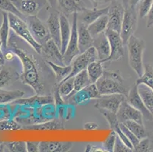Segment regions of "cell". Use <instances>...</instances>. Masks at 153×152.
<instances>
[{"label": "cell", "mask_w": 153, "mask_h": 152, "mask_svg": "<svg viewBox=\"0 0 153 152\" xmlns=\"http://www.w3.org/2000/svg\"><path fill=\"white\" fill-rule=\"evenodd\" d=\"M8 46V50H12L22 62V72L20 74V79L22 83L31 87L36 94H44L45 87L38 63L34 55L19 47L17 43L13 40L12 37L9 39Z\"/></svg>", "instance_id": "6da1fadb"}, {"label": "cell", "mask_w": 153, "mask_h": 152, "mask_svg": "<svg viewBox=\"0 0 153 152\" xmlns=\"http://www.w3.org/2000/svg\"><path fill=\"white\" fill-rule=\"evenodd\" d=\"M101 95L121 94L127 95L128 91L123 84V79L118 72H105L95 83Z\"/></svg>", "instance_id": "7a4b0ae2"}, {"label": "cell", "mask_w": 153, "mask_h": 152, "mask_svg": "<svg viewBox=\"0 0 153 152\" xmlns=\"http://www.w3.org/2000/svg\"><path fill=\"white\" fill-rule=\"evenodd\" d=\"M128 62L131 69L139 77H141L144 72L143 62V52L146 49V43L143 39L132 35L128 40Z\"/></svg>", "instance_id": "3957f363"}, {"label": "cell", "mask_w": 153, "mask_h": 152, "mask_svg": "<svg viewBox=\"0 0 153 152\" xmlns=\"http://www.w3.org/2000/svg\"><path fill=\"white\" fill-rule=\"evenodd\" d=\"M9 19L10 27L15 33V35L20 37L37 53L41 55L43 50L42 45L39 44L37 41H36L34 37L32 36L31 32L25 20L12 13H9Z\"/></svg>", "instance_id": "277c9868"}, {"label": "cell", "mask_w": 153, "mask_h": 152, "mask_svg": "<svg viewBox=\"0 0 153 152\" xmlns=\"http://www.w3.org/2000/svg\"><path fill=\"white\" fill-rule=\"evenodd\" d=\"M72 23V30L69 44L66 52L63 53V62L65 65H70L72 60L81 53L79 47V37H78V13L73 14Z\"/></svg>", "instance_id": "5b68a950"}, {"label": "cell", "mask_w": 153, "mask_h": 152, "mask_svg": "<svg viewBox=\"0 0 153 152\" xmlns=\"http://www.w3.org/2000/svg\"><path fill=\"white\" fill-rule=\"evenodd\" d=\"M136 8V7L129 6L125 8L121 30L120 32L124 45H126L130 37L132 35H134L135 31L136 30L138 18Z\"/></svg>", "instance_id": "8992f818"}, {"label": "cell", "mask_w": 153, "mask_h": 152, "mask_svg": "<svg viewBox=\"0 0 153 152\" xmlns=\"http://www.w3.org/2000/svg\"><path fill=\"white\" fill-rule=\"evenodd\" d=\"M95 60H98V54H97V51L94 49V47H91L88 49L87 50H85V52L82 53L79 56H77L72 60V63H71L72 71L66 79H69V78H73L79 72L87 69L88 65Z\"/></svg>", "instance_id": "52a82bcc"}, {"label": "cell", "mask_w": 153, "mask_h": 152, "mask_svg": "<svg viewBox=\"0 0 153 152\" xmlns=\"http://www.w3.org/2000/svg\"><path fill=\"white\" fill-rule=\"evenodd\" d=\"M25 22L28 26L32 36L40 44L43 46L47 40L51 39L47 26L37 18V15L25 17Z\"/></svg>", "instance_id": "ba28073f"}, {"label": "cell", "mask_w": 153, "mask_h": 152, "mask_svg": "<svg viewBox=\"0 0 153 152\" xmlns=\"http://www.w3.org/2000/svg\"><path fill=\"white\" fill-rule=\"evenodd\" d=\"M105 33L110 42L111 54L109 57L104 61V62L119 60L120 59H121L124 56V44L120 34L118 32L110 29H106Z\"/></svg>", "instance_id": "9c48e42d"}, {"label": "cell", "mask_w": 153, "mask_h": 152, "mask_svg": "<svg viewBox=\"0 0 153 152\" xmlns=\"http://www.w3.org/2000/svg\"><path fill=\"white\" fill-rule=\"evenodd\" d=\"M11 2L25 17L37 15L48 4L47 0H11Z\"/></svg>", "instance_id": "30bf717a"}, {"label": "cell", "mask_w": 153, "mask_h": 152, "mask_svg": "<svg viewBox=\"0 0 153 152\" xmlns=\"http://www.w3.org/2000/svg\"><path fill=\"white\" fill-rule=\"evenodd\" d=\"M124 12L125 8L123 3L118 1H111V5H110L108 13V24L107 29L120 33L121 30Z\"/></svg>", "instance_id": "8fae6325"}, {"label": "cell", "mask_w": 153, "mask_h": 152, "mask_svg": "<svg viewBox=\"0 0 153 152\" xmlns=\"http://www.w3.org/2000/svg\"><path fill=\"white\" fill-rule=\"evenodd\" d=\"M125 100H126V96L124 94H105V95H101L99 98L96 99L94 107L98 110L104 109L117 113L121 104Z\"/></svg>", "instance_id": "7c38bea8"}, {"label": "cell", "mask_w": 153, "mask_h": 152, "mask_svg": "<svg viewBox=\"0 0 153 152\" xmlns=\"http://www.w3.org/2000/svg\"><path fill=\"white\" fill-rule=\"evenodd\" d=\"M101 96L95 83H91L87 87L75 92L69 97V100H72V102L76 105H82L88 103L91 100L99 98Z\"/></svg>", "instance_id": "4fadbf2b"}, {"label": "cell", "mask_w": 153, "mask_h": 152, "mask_svg": "<svg viewBox=\"0 0 153 152\" xmlns=\"http://www.w3.org/2000/svg\"><path fill=\"white\" fill-rule=\"evenodd\" d=\"M117 116L120 122H123L126 120H133L143 124V114L140 111L130 105L126 100H125L120 107L117 112Z\"/></svg>", "instance_id": "5bb4252c"}, {"label": "cell", "mask_w": 153, "mask_h": 152, "mask_svg": "<svg viewBox=\"0 0 153 152\" xmlns=\"http://www.w3.org/2000/svg\"><path fill=\"white\" fill-rule=\"evenodd\" d=\"M126 100L130 105L141 112L145 119H146L147 120H152L153 119V115L146 107L139 94L138 86L136 85V84L128 91V94L126 95Z\"/></svg>", "instance_id": "9a60e30c"}, {"label": "cell", "mask_w": 153, "mask_h": 152, "mask_svg": "<svg viewBox=\"0 0 153 152\" xmlns=\"http://www.w3.org/2000/svg\"><path fill=\"white\" fill-rule=\"evenodd\" d=\"M59 12L56 9L51 8L48 19L47 20V26L49 30L51 37L56 45L61 49V35H60V20Z\"/></svg>", "instance_id": "2e32d148"}, {"label": "cell", "mask_w": 153, "mask_h": 152, "mask_svg": "<svg viewBox=\"0 0 153 152\" xmlns=\"http://www.w3.org/2000/svg\"><path fill=\"white\" fill-rule=\"evenodd\" d=\"M92 47H94L97 51L98 60L103 63L104 61L108 59L111 54L110 42L105 33V31L93 37Z\"/></svg>", "instance_id": "e0dca14e"}, {"label": "cell", "mask_w": 153, "mask_h": 152, "mask_svg": "<svg viewBox=\"0 0 153 152\" xmlns=\"http://www.w3.org/2000/svg\"><path fill=\"white\" fill-rule=\"evenodd\" d=\"M42 54L46 58V60H49L56 64L61 65H65L63 62V55L61 50L55 42L52 40H47L45 44L42 46Z\"/></svg>", "instance_id": "ac0fdd59"}, {"label": "cell", "mask_w": 153, "mask_h": 152, "mask_svg": "<svg viewBox=\"0 0 153 152\" xmlns=\"http://www.w3.org/2000/svg\"><path fill=\"white\" fill-rule=\"evenodd\" d=\"M54 98L51 95H44V94H37L31 97L27 98H20L13 102L15 104L25 106L30 108H37L44 107L46 105H51L53 103Z\"/></svg>", "instance_id": "d6986e66"}, {"label": "cell", "mask_w": 153, "mask_h": 152, "mask_svg": "<svg viewBox=\"0 0 153 152\" xmlns=\"http://www.w3.org/2000/svg\"><path fill=\"white\" fill-rule=\"evenodd\" d=\"M72 146L70 142H58V141H42L39 144L40 152H66Z\"/></svg>", "instance_id": "ffe728a7"}, {"label": "cell", "mask_w": 153, "mask_h": 152, "mask_svg": "<svg viewBox=\"0 0 153 152\" xmlns=\"http://www.w3.org/2000/svg\"><path fill=\"white\" fill-rule=\"evenodd\" d=\"M109 7L108 6L104 8H94L93 9H89L86 8L83 12L78 14V17L79 18L80 23L84 24L86 26H88L90 24L94 22L97 20L98 18L104 15H108L109 11Z\"/></svg>", "instance_id": "44dd1931"}, {"label": "cell", "mask_w": 153, "mask_h": 152, "mask_svg": "<svg viewBox=\"0 0 153 152\" xmlns=\"http://www.w3.org/2000/svg\"><path fill=\"white\" fill-rule=\"evenodd\" d=\"M57 3L62 13L65 15L79 14L86 8L82 0H57Z\"/></svg>", "instance_id": "7402d4cb"}, {"label": "cell", "mask_w": 153, "mask_h": 152, "mask_svg": "<svg viewBox=\"0 0 153 152\" xmlns=\"http://www.w3.org/2000/svg\"><path fill=\"white\" fill-rule=\"evenodd\" d=\"M60 20V35H61V52L62 55L66 52L71 36L72 26H70L67 17L63 13L59 14Z\"/></svg>", "instance_id": "603a6c76"}, {"label": "cell", "mask_w": 153, "mask_h": 152, "mask_svg": "<svg viewBox=\"0 0 153 152\" xmlns=\"http://www.w3.org/2000/svg\"><path fill=\"white\" fill-rule=\"evenodd\" d=\"M78 37H79V47L81 53L92 47V36L88 30L87 26L82 23L78 24Z\"/></svg>", "instance_id": "cb8c5ba5"}, {"label": "cell", "mask_w": 153, "mask_h": 152, "mask_svg": "<svg viewBox=\"0 0 153 152\" xmlns=\"http://www.w3.org/2000/svg\"><path fill=\"white\" fill-rule=\"evenodd\" d=\"M20 79V74L11 67L2 65L0 69V88H5Z\"/></svg>", "instance_id": "d4e9b609"}, {"label": "cell", "mask_w": 153, "mask_h": 152, "mask_svg": "<svg viewBox=\"0 0 153 152\" xmlns=\"http://www.w3.org/2000/svg\"><path fill=\"white\" fill-rule=\"evenodd\" d=\"M25 129L34 131H53V130H63L65 126L62 122L59 120H51L44 122L42 123H36L33 125H28L25 127Z\"/></svg>", "instance_id": "484cf974"}, {"label": "cell", "mask_w": 153, "mask_h": 152, "mask_svg": "<svg viewBox=\"0 0 153 152\" xmlns=\"http://www.w3.org/2000/svg\"><path fill=\"white\" fill-rule=\"evenodd\" d=\"M45 62L51 67L53 72L55 74L56 82L57 85L65 80L71 73V71H72L71 64L68 65H61L54 63V62L49 60H45Z\"/></svg>", "instance_id": "4316f807"}, {"label": "cell", "mask_w": 153, "mask_h": 152, "mask_svg": "<svg viewBox=\"0 0 153 152\" xmlns=\"http://www.w3.org/2000/svg\"><path fill=\"white\" fill-rule=\"evenodd\" d=\"M2 23L0 26V41L2 43V47L3 52H6L8 50V44H9V13L2 11Z\"/></svg>", "instance_id": "83f0119b"}, {"label": "cell", "mask_w": 153, "mask_h": 152, "mask_svg": "<svg viewBox=\"0 0 153 152\" xmlns=\"http://www.w3.org/2000/svg\"><path fill=\"white\" fill-rule=\"evenodd\" d=\"M108 15H104L98 18L97 20L94 21L88 26V30L91 33L92 37H95L99 33L104 32L108 28Z\"/></svg>", "instance_id": "f1b7e54d"}, {"label": "cell", "mask_w": 153, "mask_h": 152, "mask_svg": "<svg viewBox=\"0 0 153 152\" xmlns=\"http://www.w3.org/2000/svg\"><path fill=\"white\" fill-rule=\"evenodd\" d=\"M25 93L21 90H7L0 88V105L15 102V100L22 98Z\"/></svg>", "instance_id": "f546056e"}, {"label": "cell", "mask_w": 153, "mask_h": 152, "mask_svg": "<svg viewBox=\"0 0 153 152\" xmlns=\"http://www.w3.org/2000/svg\"><path fill=\"white\" fill-rule=\"evenodd\" d=\"M138 86V91L143 103L153 115V90L145 85Z\"/></svg>", "instance_id": "4dcf8cb0"}, {"label": "cell", "mask_w": 153, "mask_h": 152, "mask_svg": "<svg viewBox=\"0 0 153 152\" xmlns=\"http://www.w3.org/2000/svg\"><path fill=\"white\" fill-rule=\"evenodd\" d=\"M57 85L59 94L62 96L64 100H69V97L76 92L74 88V77L62 81Z\"/></svg>", "instance_id": "1f68e13d"}, {"label": "cell", "mask_w": 153, "mask_h": 152, "mask_svg": "<svg viewBox=\"0 0 153 152\" xmlns=\"http://www.w3.org/2000/svg\"><path fill=\"white\" fill-rule=\"evenodd\" d=\"M87 72L89 76L91 83H96V82L101 77L104 70L102 62L99 60H95L91 62L87 67Z\"/></svg>", "instance_id": "d6a6232c"}, {"label": "cell", "mask_w": 153, "mask_h": 152, "mask_svg": "<svg viewBox=\"0 0 153 152\" xmlns=\"http://www.w3.org/2000/svg\"><path fill=\"white\" fill-rule=\"evenodd\" d=\"M136 85H145L153 90V66L151 64L145 65L143 74L136 80Z\"/></svg>", "instance_id": "836d02e7"}, {"label": "cell", "mask_w": 153, "mask_h": 152, "mask_svg": "<svg viewBox=\"0 0 153 152\" xmlns=\"http://www.w3.org/2000/svg\"><path fill=\"white\" fill-rule=\"evenodd\" d=\"M122 123L124 124L140 140L146 137H148V133L145 129L143 124L133 120H126Z\"/></svg>", "instance_id": "e575fe53"}, {"label": "cell", "mask_w": 153, "mask_h": 152, "mask_svg": "<svg viewBox=\"0 0 153 152\" xmlns=\"http://www.w3.org/2000/svg\"><path fill=\"white\" fill-rule=\"evenodd\" d=\"M91 82L89 79L87 69L79 72L74 76V88L75 91H79L84 87H87Z\"/></svg>", "instance_id": "d590c367"}, {"label": "cell", "mask_w": 153, "mask_h": 152, "mask_svg": "<svg viewBox=\"0 0 153 152\" xmlns=\"http://www.w3.org/2000/svg\"><path fill=\"white\" fill-rule=\"evenodd\" d=\"M22 129V125L15 119L8 118L0 120V131H17Z\"/></svg>", "instance_id": "8d00e7d4"}, {"label": "cell", "mask_w": 153, "mask_h": 152, "mask_svg": "<svg viewBox=\"0 0 153 152\" xmlns=\"http://www.w3.org/2000/svg\"><path fill=\"white\" fill-rule=\"evenodd\" d=\"M0 9L4 12H8V13H12L17 15L18 17L21 18L23 20H25V17L18 10L16 7L14 5V4L11 2V0H0Z\"/></svg>", "instance_id": "74e56055"}, {"label": "cell", "mask_w": 153, "mask_h": 152, "mask_svg": "<svg viewBox=\"0 0 153 152\" xmlns=\"http://www.w3.org/2000/svg\"><path fill=\"white\" fill-rule=\"evenodd\" d=\"M7 149L12 152H26L27 146L26 142L24 141H14V142H5Z\"/></svg>", "instance_id": "f35d334b"}, {"label": "cell", "mask_w": 153, "mask_h": 152, "mask_svg": "<svg viewBox=\"0 0 153 152\" xmlns=\"http://www.w3.org/2000/svg\"><path fill=\"white\" fill-rule=\"evenodd\" d=\"M117 136V135L116 132L114 130H111L107 139L103 142V148L104 149L105 152L114 151Z\"/></svg>", "instance_id": "ab89813d"}, {"label": "cell", "mask_w": 153, "mask_h": 152, "mask_svg": "<svg viewBox=\"0 0 153 152\" xmlns=\"http://www.w3.org/2000/svg\"><path fill=\"white\" fill-rule=\"evenodd\" d=\"M153 3V0H141L140 2L138 14L141 19H144L146 17L149 11L151 8Z\"/></svg>", "instance_id": "60d3db41"}, {"label": "cell", "mask_w": 153, "mask_h": 152, "mask_svg": "<svg viewBox=\"0 0 153 152\" xmlns=\"http://www.w3.org/2000/svg\"><path fill=\"white\" fill-rule=\"evenodd\" d=\"M120 129H121L122 132L124 133L125 136H126V137H127V139L130 141V142H131L132 145H133V148H134L135 146L138 144L139 142H140V139L136 137L134 134H133L130 129H128L124 124L122 123V122H120Z\"/></svg>", "instance_id": "b9f144b4"}, {"label": "cell", "mask_w": 153, "mask_h": 152, "mask_svg": "<svg viewBox=\"0 0 153 152\" xmlns=\"http://www.w3.org/2000/svg\"><path fill=\"white\" fill-rule=\"evenodd\" d=\"M149 149V139L148 137L140 139V142L133 148L134 151L137 152H146Z\"/></svg>", "instance_id": "7bdbcfd3"}, {"label": "cell", "mask_w": 153, "mask_h": 152, "mask_svg": "<svg viewBox=\"0 0 153 152\" xmlns=\"http://www.w3.org/2000/svg\"><path fill=\"white\" fill-rule=\"evenodd\" d=\"M133 150H132L130 148L128 147L124 142L120 139L119 136H117L116 139V142H115L114 145V151L115 152H131Z\"/></svg>", "instance_id": "ee69618b"}, {"label": "cell", "mask_w": 153, "mask_h": 152, "mask_svg": "<svg viewBox=\"0 0 153 152\" xmlns=\"http://www.w3.org/2000/svg\"><path fill=\"white\" fill-rule=\"evenodd\" d=\"M39 144H40V142H32V141H27V142H26L27 151L38 152Z\"/></svg>", "instance_id": "f6af8a7d"}, {"label": "cell", "mask_w": 153, "mask_h": 152, "mask_svg": "<svg viewBox=\"0 0 153 152\" xmlns=\"http://www.w3.org/2000/svg\"><path fill=\"white\" fill-rule=\"evenodd\" d=\"M85 151L87 152H105L104 149L103 148L98 147V146L94 145L88 144L86 147Z\"/></svg>", "instance_id": "bcb514c9"}, {"label": "cell", "mask_w": 153, "mask_h": 152, "mask_svg": "<svg viewBox=\"0 0 153 152\" xmlns=\"http://www.w3.org/2000/svg\"><path fill=\"white\" fill-rule=\"evenodd\" d=\"M147 17V22H146V27L148 28H150L153 26V3L152 5L151 8L149 11L148 14L146 15Z\"/></svg>", "instance_id": "7dc6e473"}, {"label": "cell", "mask_w": 153, "mask_h": 152, "mask_svg": "<svg viewBox=\"0 0 153 152\" xmlns=\"http://www.w3.org/2000/svg\"><path fill=\"white\" fill-rule=\"evenodd\" d=\"M98 128H99L98 124L94 122H88L84 124V129L88 131H94L98 129Z\"/></svg>", "instance_id": "c3c4849f"}, {"label": "cell", "mask_w": 153, "mask_h": 152, "mask_svg": "<svg viewBox=\"0 0 153 152\" xmlns=\"http://www.w3.org/2000/svg\"><path fill=\"white\" fill-rule=\"evenodd\" d=\"M16 56L15 54L12 52V50H8V51L4 53V59L5 61H12L14 59V57Z\"/></svg>", "instance_id": "681fc988"}, {"label": "cell", "mask_w": 153, "mask_h": 152, "mask_svg": "<svg viewBox=\"0 0 153 152\" xmlns=\"http://www.w3.org/2000/svg\"><path fill=\"white\" fill-rule=\"evenodd\" d=\"M90 2L93 4L94 8H96L100 4L110 3V2H111V0H90Z\"/></svg>", "instance_id": "f907efd6"}, {"label": "cell", "mask_w": 153, "mask_h": 152, "mask_svg": "<svg viewBox=\"0 0 153 152\" xmlns=\"http://www.w3.org/2000/svg\"><path fill=\"white\" fill-rule=\"evenodd\" d=\"M49 5L51 6V8H54V9H56V7H57L58 3L57 0H47Z\"/></svg>", "instance_id": "816d5d0a"}, {"label": "cell", "mask_w": 153, "mask_h": 152, "mask_svg": "<svg viewBox=\"0 0 153 152\" xmlns=\"http://www.w3.org/2000/svg\"><path fill=\"white\" fill-rule=\"evenodd\" d=\"M141 0H130V2H129V6L132 7H136L137 5L140 3V2Z\"/></svg>", "instance_id": "f5cc1de1"}, {"label": "cell", "mask_w": 153, "mask_h": 152, "mask_svg": "<svg viewBox=\"0 0 153 152\" xmlns=\"http://www.w3.org/2000/svg\"><path fill=\"white\" fill-rule=\"evenodd\" d=\"M129 2H130V0H122V3H123L125 8L129 7Z\"/></svg>", "instance_id": "db71d44e"}, {"label": "cell", "mask_w": 153, "mask_h": 152, "mask_svg": "<svg viewBox=\"0 0 153 152\" xmlns=\"http://www.w3.org/2000/svg\"><path fill=\"white\" fill-rule=\"evenodd\" d=\"M0 58L4 59V52L2 50V43L0 41Z\"/></svg>", "instance_id": "11a10c76"}, {"label": "cell", "mask_w": 153, "mask_h": 152, "mask_svg": "<svg viewBox=\"0 0 153 152\" xmlns=\"http://www.w3.org/2000/svg\"><path fill=\"white\" fill-rule=\"evenodd\" d=\"M5 60L3 58H0V67H2V65H5Z\"/></svg>", "instance_id": "9f6ffc18"}, {"label": "cell", "mask_w": 153, "mask_h": 152, "mask_svg": "<svg viewBox=\"0 0 153 152\" xmlns=\"http://www.w3.org/2000/svg\"><path fill=\"white\" fill-rule=\"evenodd\" d=\"M111 1H118V0H111Z\"/></svg>", "instance_id": "6f0895ef"}]
</instances>
